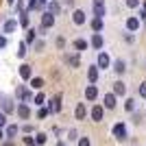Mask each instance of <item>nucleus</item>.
I'll return each mask as SVG.
<instances>
[{
    "instance_id": "1",
    "label": "nucleus",
    "mask_w": 146,
    "mask_h": 146,
    "mask_svg": "<svg viewBox=\"0 0 146 146\" xmlns=\"http://www.w3.org/2000/svg\"><path fill=\"white\" fill-rule=\"evenodd\" d=\"M113 135H116V140H120V142L127 140V127H124V122L113 124Z\"/></svg>"
},
{
    "instance_id": "2",
    "label": "nucleus",
    "mask_w": 146,
    "mask_h": 146,
    "mask_svg": "<svg viewBox=\"0 0 146 146\" xmlns=\"http://www.w3.org/2000/svg\"><path fill=\"white\" fill-rule=\"evenodd\" d=\"M116 103H118V96L111 92V94H105V98H103V105L107 107V109H116Z\"/></svg>"
},
{
    "instance_id": "3",
    "label": "nucleus",
    "mask_w": 146,
    "mask_h": 146,
    "mask_svg": "<svg viewBox=\"0 0 146 146\" xmlns=\"http://www.w3.org/2000/svg\"><path fill=\"white\" fill-rule=\"evenodd\" d=\"M52 26H55V15L46 11L42 15V29H52Z\"/></svg>"
},
{
    "instance_id": "4",
    "label": "nucleus",
    "mask_w": 146,
    "mask_h": 146,
    "mask_svg": "<svg viewBox=\"0 0 146 146\" xmlns=\"http://www.w3.org/2000/svg\"><path fill=\"white\" fill-rule=\"evenodd\" d=\"M103 113H105V109L100 107V105H94L92 111H90V116H92V120H94V122H100V120H103Z\"/></svg>"
},
{
    "instance_id": "5",
    "label": "nucleus",
    "mask_w": 146,
    "mask_h": 146,
    "mask_svg": "<svg viewBox=\"0 0 146 146\" xmlns=\"http://www.w3.org/2000/svg\"><path fill=\"white\" fill-rule=\"evenodd\" d=\"M15 96H18L20 100H31V90L26 85H20L18 90H15Z\"/></svg>"
},
{
    "instance_id": "6",
    "label": "nucleus",
    "mask_w": 146,
    "mask_h": 146,
    "mask_svg": "<svg viewBox=\"0 0 146 146\" xmlns=\"http://www.w3.org/2000/svg\"><path fill=\"white\" fill-rule=\"evenodd\" d=\"M48 111H52V113H59V111H61V94H57V96L50 100Z\"/></svg>"
},
{
    "instance_id": "7",
    "label": "nucleus",
    "mask_w": 146,
    "mask_h": 146,
    "mask_svg": "<svg viewBox=\"0 0 146 146\" xmlns=\"http://www.w3.org/2000/svg\"><path fill=\"white\" fill-rule=\"evenodd\" d=\"M85 11H83V9H76V11L72 13V22L74 24H85Z\"/></svg>"
},
{
    "instance_id": "8",
    "label": "nucleus",
    "mask_w": 146,
    "mask_h": 146,
    "mask_svg": "<svg viewBox=\"0 0 146 146\" xmlns=\"http://www.w3.org/2000/svg\"><path fill=\"white\" fill-rule=\"evenodd\" d=\"M20 76L24 81H29L31 76H33V68H31L29 63H22V66H20Z\"/></svg>"
},
{
    "instance_id": "9",
    "label": "nucleus",
    "mask_w": 146,
    "mask_h": 146,
    "mask_svg": "<svg viewBox=\"0 0 146 146\" xmlns=\"http://www.w3.org/2000/svg\"><path fill=\"white\" fill-rule=\"evenodd\" d=\"M87 79H90V85H96V81H98V66H90V70H87Z\"/></svg>"
},
{
    "instance_id": "10",
    "label": "nucleus",
    "mask_w": 146,
    "mask_h": 146,
    "mask_svg": "<svg viewBox=\"0 0 146 146\" xmlns=\"http://www.w3.org/2000/svg\"><path fill=\"white\" fill-rule=\"evenodd\" d=\"M85 98H87V100H96V98H98V85H87Z\"/></svg>"
},
{
    "instance_id": "11",
    "label": "nucleus",
    "mask_w": 146,
    "mask_h": 146,
    "mask_svg": "<svg viewBox=\"0 0 146 146\" xmlns=\"http://www.w3.org/2000/svg\"><path fill=\"white\" fill-rule=\"evenodd\" d=\"M18 116L22 118V120H26V118L31 116V109H29V105H26V103H20V107H18Z\"/></svg>"
},
{
    "instance_id": "12",
    "label": "nucleus",
    "mask_w": 146,
    "mask_h": 146,
    "mask_svg": "<svg viewBox=\"0 0 146 146\" xmlns=\"http://www.w3.org/2000/svg\"><path fill=\"white\" fill-rule=\"evenodd\" d=\"M103 68H109V55L107 52L98 55V70H103Z\"/></svg>"
},
{
    "instance_id": "13",
    "label": "nucleus",
    "mask_w": 146,
    "mask_h": 146,
    "mask_svg": "<svg viewBox=\"0 0 146 146\" xmlns=\"http://www.w3.org/2000/svg\"><path fill=\"white\" fill-rule=\"evenodd\" d=\"M74 116H76V120H83V118L87 116V109H85V105H83V103L76 105V109H74Z\"/></svg>"
},
{
    "instance_id": "14",
    "label": "nucleus",
    "mask_w": 146,
    "mask_h": 146,
    "mask_svg": "<svg viewBox=\"0 0 146 146\" xmlns=\"http://www.w3.org/2000/svg\"><path fill=\"white\" fill-rule=\"evenodd\" d=\"M15 29H18V22L15 20H7L5 26H2V33H13Z\"/></svg>"
},
{
    "instance_id": "15",
    "label": "nucleus",
    "mask_w": 146,
    "mask_h": 146,
    "mask_svg": "<svg viewBox=\"0 0 146 146\" xmlns=\"http://www.w3.org/2000/svg\"><path fill=\"white\" fill-rule=\"evenodd\" d=\"M113 94H116V96H124V94H127V87H124L122 81H116V85H113Z\"/></svg>"
},
{
    "instance_id": "16",
    "label": "nucleus",
    "mask_w": 146,
    "mask_h": 146,
    "mask_svg": "<svg viewBox=\"0 0 146 146\" xmlns=\"http://www.w3.org/2000/svg\"><path fill=\"white\" fill-rule=\"evenodd\" d=\"M18 131H20V127H15V124H9V127H7V131H5V135L9 137V140H13V137L18 135Z\"/></svg>"
},
{
    "instance_id": "17",
    "label": "nucleus",
    "mask_w": 146,
    "mask_h": 146,
    "mask_svg": "<svg viewBox=\"0 0 146 146\" xmlns=\"http://www.w3.org/2000/svg\"><path fill=\"white\" fill-rule=\"evenodd\" d=\"M92 46H94L96 50H100V48H103V35L94 33V37H92Z\"/></svg>"
},
{
    "instance_id": "18",
    "label": "nucleus",
    "mask_w": 146,
    "mask_h": 146,
    "mask_svg": "<svg viewBox=\"0 0 146 146\" xmlns=\"http://www.w3.org/2000/svg\"><path fill=\"white\" fill-rule=\"evenodd\" d=\"M127 29L129 31H137V29H140V20H137V18H129L127 20Z\"/></svg>"
},
{
    "instance_id": "19",
    "label": "nucleus",
    "mask_w": 146,
    "mask_h": 146,
    "mask_svg": "<svg viewBox=\"0 0 146 146\" xmlns=\"http://www.w3.org/2000/svg\"><path fill=\"white\" fill-rule=\"evenodd\" d=\"M0 105H2V109H5V116L13 111V100L11 98H5V103H0Z\"/></svg>"
},
{
    "instance_id": "20",
    "label": "nucleus",
    "mask_w": 146,
    "mask_h": 146,
    "mask_svg": "<svg viewBox=\"0 0 146 146\" xmlns=\"http://www.w3.org/2000/svg\"><path fill=\"white\" fill-rule=\"evenodd\" d=\"M113 70H116L118 74H124V70H127V68H124V61H122V59H116V63H113Z\"/></svg>"
},
{
    "instance_id": "21",
    "label": "nucleus",
    "mask_w": 146,
    "mask_h": 146,
    "mask_svg": "<svg viewBox=\"0 0 146 146\" xmlns=\"http://www.w3.org/2000/svg\"><path fill=\"white\" fill-rule=\"evenodd\" d=\"M59 11H61V5H59V2H48V13L57 15Z\"/></svg>"
},
{
    "instance_id": "22",
    "label": "nucleus",
    "mask_w": 146,
    "mask_h": 146,
    "mask_svg": "<svg viewBox=\"0 0 146 146\" xmlns=\"http://www.w3.org/2000/svg\"><path fill=\"white\" fill-rule=\"evenodd\" d=\"M74 48L79 50V52H83V50L87 48V42L85 39H74Z\"/></svg>"
},
{
    "instance_id": "23",
    "label": "nucleus",
    "mask_w": 146,
    "mask_h": 146,
    "mask_svg": "<svg viewBox=\"0 0 146 146\" xmlns=\"http://www.w3.org/2000/svg\"><path fill=\"white\" fill-rule=\"evenodd\" d=\"M31 87H35V90H42V87H44V79H39V76L31 79Z\"/></svg>"
},
{
    "instance_id": "24",
    "label": "nucleus",
    "mask_w": 146,
    "mask_h": 146,
    "mask_svg": "<svg viewBox=\"0 0 146 146\" xmlns=\"http://www.w3.org/2000/svg\"><path fill=\"white\" fill-rule=\"evenodd\" d=\"M92 29L96 31V33H98V31H103V20H100V18H94V22H92Z\"/></svg>"
},
{
    "instance_id": "25",
    "label": "nucleus",
    "mask_w": 146,
    "mask_h": 146,
    "mask_svg": "<svg viewBox=\"0 0 146 146\" xmlns=\"http://www.w3.org/2000/svg\"><path fill=\"white\" fill-rule=\"evenodd\" d=\"M94 13H96V18H100V20H103V15H105V5H100V7H98V5H94Z\"/></svg>"
},
{
    "instance_id": "26",
    "label": "nucleus",
    "mask_w": 146,
    "mask_h": 146,
    "mask_svg": "<svg viewBox=\"0 0 146 146\" xmlns=\"http://www.w3.org/2000/svg\"><path fill=\"white\" fill-rule=\"evenodd\" d=\"M33 100H35V105H39V107H44V103H46V96H44L42 92H39V94H37V96L33 98Z\"/></svg>"
},
{
    "instance_id": "27",
    "label": "nucleus",
    "mask_w": 146,
    "mask_h": 146,
    "mask_svg": "<svg viewBox=\"0 0 146 146\" xmlns=\"http://www.w3.org/2000/svg\"><path fill=\"white\" fill-rule=\"evenodd\" d=\"M46 140H48V137H46V133H37V135H35V144H39V146L46 144Z\"/></svg>"
},
{
    "instance_id": "28",
    "label": "nucleus",
    "mask_w": 146,
    "mask_h": 146,
    "mask_svg": "<svg viewBox=\"0 0 146 146\" xmlns=\"http://www.w3.org/2000/svg\"><path fill=\"white\" fill-rule=\"evenodd\" d=\"M18 57H20V59L26 57V44L24 42H20V46H18Z\"/></svg>"
},
{
    "instance_id": "29",
    "label": "nucleus",
    "mask_w": 146,
    "mask_h": 146,
    "mask_svg": "<svg viewBox=\"0 0 146 146\" xmlns=\"http://www.w3.org/2000/svg\"><path fill=\"white\" fill-rule=\"evenodd\" d=\"M20 24L24 26V29H29V15H26L24 11H22V15H20Z\"/></svg>"
},
{
    "instance_id": "30",
    "label": "nucleus",
    "mask_w": 146,
    "mask_h": 146,
    "mask_svg": "<svg viewBox=\"0 0 146 146\" xmlns=\"http://www.w3.org/2000/svg\"><path fill=\"white\" fill-rule=\"evenodd\" d=\"M50 111H48V107H39V111H37V118H46Z\"/></svg>"
},
{
    "instance_id": "31",
    "label": "nucleus",
    "mask_w": 146,
    "mask_h": 146,
    "mask_svg": "<svg viewBox=\"0 0 146 146\" xmlns=\"http://www.w3.org/2000/svg\"><path fill=\"white\" fill-rule=\"evenodd\" d=\"M26 42H29V44L35 42V31H33V29H29V33H26Z\"/></svg>"
},
{
    "instance_id": "32",
    "label": "nucleus",
    "mask_w": 146,
    "mask_h": 146,
    "mask_svg": "<svg viewBox=\"0 0 146 146\" xmlns=\"http://www.w3.org/2000/svg\"><path fill=\"white\" fill-rule=\"evenodd\" d=\"M124 109H127V111H133V109H135V100H133V98H129V100H127Z\"/></svg>"
},
{
    "instance_id": "33",
    "label": "nucleus",
    "mask_w": 146,
    "mask_h": 146,
    "mask_svg": "<svg viewBox=\"0 0 146 146\" xmlns=\"http://www.w3.org/2000/svg\"><path fill=\"white\" fill-rule=\"evenodd\" d=\"M127 7H131V9H137V7H140V0H127Z\"/></svg>"
},
{
    "instance_id": "34",
    "label": "nucleus",
    "mask_w": 146,
    "mask_h": 146,
    "mask_svg": "<svg viewBox=\"0 0 146 146\" xmlns=\"http://www.w3.org/2000/svg\"><path fill=\"white\" fill-rule=\"evenodd\" d=\"M68 140H79V135H76V131H74V129H70V131H68Z\"/></svg>"
},
{
    "instance_id": "35",
    "label": "nucleus",
    "mask_w": 146,
    "mask_h": 146,
    "mask_svg": "<svg viewBox=\"0 0 146 146\" xmlns=\"http://www.w3.org/2000/svg\"><path fill=\"white\" fill-rule=\"evenodd\" d=\"M24 144L26 146H35V137H29V135H26V137H24Z\"/></svg>"
},
{
    "instance_id": "36",
    "label": "nucleus",
    "mask_w": 146,
    "mask_h": 146,
    "mask_svg": "<svg viewBox=\"0 0 146 146\" xmlns=\"http://www.w3.org/2000/svg\"><path fill=\"white\" fill-rule=\"evenodd\" d=\"M79 146H92V144H90V137H81V140H79Z\"/></svg>"
},
{
    "instance_id": "37",
    "label": "nucleus",
    "mask_w": 146,
    "mask_h": 146,
    "mask_svg": "<svg viewBox=\"0 0 146 146\" xmlns=\"http://www.w3.org/2000/svg\"><path fill=\"white\" fill-rule=\"evenodd\" d=\"M140 96H142V98H146V81L140 85Z\"/></svg>"
},
{
    "instance_id": "38",
    "label": "nucleus",
    "mask_w": 146,
    "mask_h": 146,
    "mask_svg": "<svg viewBox=\"0 0 146 146\" xmlns=\"http://www.w3.org/2000/svg\"><path fill=\"white\" fill-rule=\"evenodd\" d=\"M66 46V39L63 37H57V48H63Z\"/></svg>"
},
{
    "instance_id": "39",
    "label": "nucleus",
    "mask_w": 146,
    "mask_h": 146,
    "mask_svg": "<svg viewBox=\"0 0 146 146\" xmlns=\"http://www.w3.org/2000/svg\"><path fill=\"white\" fill-rule=\"evenodd\" d=\"M5 124H7V116H5V113H0V129L5 127Z\"/></svg>"
},
{
    "instance_id": "40",
    "label": "nucleus",
    "mask_w": 146,
    "mask_h": 146,
    "mask_svg": "<svg viewBox=\"0 0 146 146\" xmlns=\"http://www.w3.org/2000/svg\"><path fill=\"white\" fill-rule=\"evenodd\" d=\"M22 131H24V133H31V131H33V127H31V124H24V127H22Z\"/></svg>"
},
{
    "instance_id": "41",
    "label": "nucleus",
    "mask_w": 146,
    "mask_h": 146,
    "mask_svg": "<svg viewBox=\"0 0 146 146\" xmlns=\"http://www.w3.org/2000/svg\"><path fill=\"white\" fill-rule=\"evenodd\" d=\"M5 46H7V37L0 35V48H5Z\"/></svg>"
},
{
    "instance_id": "42",
    "label": "nucleus",
    "mask_w": 146,
    "mask_h": 146,
    "mask_svg": "<svg viewBox=\"0 0 146 146\" xmlns=\"http://www.w3.org/2000/svg\"><path fill=\"white\" fill-rule=\"evenodd\" d=\"M44 48V42H35V50H42Z\"/></svg>"
},
{
    "instance_id": "43",
    "label": "nucleus",
    "mask_w": 146,
    "mask_h": 146,
    "mask_svg": "<svg viewBox=\"0 0 146 146\" xmlns=\"http://www.w3.org/2000/svg\"><path fill=\"white\" fill-rule=\"evenodd\" d=\"M140 15H142V18L146 20V2H144V9H142V13H140Z\"/></svg>"
},
{
    "instance_id": "44",
    "label": "nucleus",
    "mask_w": 146,
    "mask_h": 146,
    "mask_svg": "<svg viewBox=\"0 0 146 146\" xmlns=\"http://www.w3.org/2000/svg\"><path fill=\"white\" fill-rule=\"evenodd\" d=\"M2 146H15V144H13V140H7L5 144H2Z\"/></svg>"
},
{
    "instance_id": "45",
    "label": "nucleus",
    "mask_w": 146,
    "mask_h": 146,
    "mask_svg": "<svg viewBox=\"0 0 146 146\" xmlns=\"http://www.w3.org/2000/svg\"><path fill=\"white\" fill-rule=\"evenodd\" d=\"M94 5H98V7H100V5H105V0H94Z\"/></svg>"
},
{
    "instance_id": "46",
    "label": "nucleus",
    "mask_w": 146,
    "mask_h": 146,
    "mask_svg": "<svg viewBox=\"0 0 146 146\" xmlns=\"http://www.w3.org/2000/svg\"><path fill=\"white\" fill-rule=\"evenodd\" d=\"M57 146H68V144H63V142H59V144H57Z\"/></svg>"
},
{
    "instance_id": "47",
    "label": "nucleus",
    "mask_w": 146,
    "mask_h": 146,
    "mask_svg": "<svg viewBox=\"0 0 146 146\" xmlns=\"http://www.w3.org/2000/svg\"><path fill=\"white\" fill-rule=\"evenodd\" d=\"M2 135H5V133H2V129H0V140H2Z\"/></svg>"
},
{
    "instance_id": "48",
    "label": "nucleus",
    "mask_w": 146,
    "mask_h": 146,
    "mask_svg": "<svg viewBox=\"0 0 146 146\" xmlns=\"http://www.w3.org/2000/svg\"><path fill=\"white\" fill-rule=\"evenodd\" d=\"M7 2H9V5H13V2H15V0H7Z\"/></svg>"
}]
</instances>
